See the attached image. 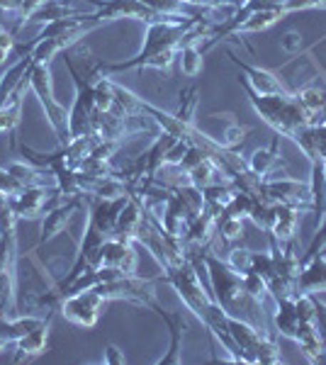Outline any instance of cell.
Listing matches in <instances>:
<instances>
[{"label": "cell", "instance_id": "7", "mask_svg": "<svg viewBox=\"0 0 326 365\" xmlns=\"http://www.w3.org/2000/svg\"><path fill=\"white\" fill-rule=\"evenodd\" d=\"M260 192H263V200H268V202L292 205L302 215L312 212V185L297 178H290L287 173L260 180Z\"/></svg>", "mask_w": 326, "mask_h": 365}, {"label": "cell", "instance_id": "30", "mask_svg": "<svg viewBox=\"0 0 326 365\" xmlns=\"http://www.w3.org/2000/svg\"><path fill=\"white\" fill-rule=\"evenodd\" d=\"M217 234L224 241H234L244 237V220L239 217H231V215H222L217 220Z\"/></svg>", "mask_w": 326, "mask_h": 365}, {"label": "cell", "instance_id": "5", "mask_svg": "<svg viewBox=\"0 0 326 365\" xmlns=\"http://www.w3.org/2000/svg\"><path fill=\"white\" fill-rule=\"evenodd\" d=\"M66 66L71 71V78L76 86V98L73 105L68 110V137L81 139V137H93V120H96V100H93V76L86 78L76 71L73 61L66 56Z\"/></svg>", "mask_w": 326, "mask_h": 365}, {"label": "cell", "instance_id": "22", "mask_svg": "<svg viewBox=\"0 0 326 365\" xmlns=\"http://www.w3.org/2000/svg\"><path fill=\"white\" fill-rule=\"evenodd\" d=\"M297 290L310 292V295L326 292V256L324 253H319V256L302 263V270L297 275Z\"/></svg>", "mask_w": 326, "mask_h": 365}, {"label": "cell", "instance_id": "23", "mask_svg": "<svg viewBox=\"0 0 326 365\" xmlns=\"http://www.w3.org/2000/svg\"><path fill=\"white\" fill-rule=\"evenodd\" d=\"M272 327H275V331L280 334V336L285 339H292L297 336V329H300V317L297 312H295V304H292V297L287 299H277L275 302V312H272Z\"/></svg>", "mask_w": 326, "mask_h": 365}, {"label": "cell", "instance_id": "37", "mask_svg": "<svg viewBox=\"0 0 326 365\" xmlns=\"http://www.w3.org/2000/svg\"><path fill=\"white\" fill-rule=\"evenodd\" d=\"M103 363L105 365H124V363H127V356H124V351L117 349L115 344H105V349H103Z\"/></svg>", "mask_w": 326, "mask_h": 365}, {"label": "cell", "instance_id": "19", "mask_svg": "<svg viewBox=\"0 0 326 365\" xmlns=\"http://www.w3.org/2000/svg\"><path fill=\"white\" fill-rule=\"evenodd\" d=\"M246 161H248L251 173L258 175L260 180L275 178V175H285V170H277V163H280V137L272 139L270 146H260V149H256Z\"/></svg>", "mask_w": 326, "mask_h": 365}, {"label": "cell", "instance_id": "18", "mask_svg": "<svg viewBox=\"0 0 326 365\" xmlns=\"http://www.w3.org/2000/svg\"><path fill=\"white\" fill-rule=\"evenodd\" d=\"M29 91V68L27 73L22 76V81L13 88L8 98L3 100L0 105V132L8 134V132H15L17 125L22 120V103H25V93Z\"/></svg>", "mask_w": 326, "mask_h": 365}, {"label": "cell", "instance_id": "9", "mask_svg": "<svg viewBox=\"0 0 326 365\" xmlns=\"http://www.w3.org/2000/svg\"><path fill=\"white\" fill-rule=\"evenodd\" d=\"M88 3L96 5V13H91V15L98 25L115 22V20H139V22H144V25H149V22L163 20L158 13L146 8L141 0H88Z\"/></svg>", "mask_w": 326, "mask_h": 365}, {"label": "cell", "instance_id": "32", "mask_svg": "<svg viewBox=\"0 0 326 365\" xmlns=\"http://www.w3.org/2000/svg\"><path fill=\"white\" fill-rule=\"evenodd\" d=\"M326 251V217L322 222L317 225V229H314V237L310 241V246L305 249V253H302V263L310 261V258L319 256V253Z\"/></svg>", "mask_w": 326, "mask_h": 365}, {"label": "cell", "instance_id": "16", "mask_svg": "<svg viewBox=\"0 0 326 365\" xmlns=\"http://www.w3.org/2000/svg\"><path fill=\"white\" fill-rule=\"evenodd\" d=\"M302 220V212L292 205H280L272 202L270 205V225H268V234L272 241L277 244H287V241H295V234H297Z\"/></svg>", "mask_w": 326, "mask_h": 365}, {"label": "cell", "instance_id": "24", "mask_svg": "<svg viewBox=\"0 0 326 365\" xmlns=\"http://www.w3.org/2000/svg\"><path fill=\"white\" fill-rule=\"evenodd\" d=\"M295 98H297V103L314 117V122L326 113V88L305 86V88H300V91H295Z\"/></svg>", "mask_w": 326, "mask_h": 365}, {"label": "cell", "instance_id": "1", "mask_svg": "<svg viewBox=\"0 0 326 365\" xmlns=\"http://www.w3.org/2000/svg\"><path fill=\"white\" fill-rule=\"evenodd\" d=\"M203 261H205V275H207V280H210V292L219 302V307L227 312V314L251 322L260 331L270 334L268 331L270 317H268V312H265V304H260L258 299H253L248 295L241 275L234 273V270L227 266V261H222V258L215 256L212 251L205 253Z\"/></svg>", "mask_w": 326, "mask_h": 365}, {"label": "cell", "instance_id": "6", "mask_svg": "<svg viewBox=\"0 0 326 365\" xmlns=\"http://www.w3.org/2000/svg\"><path fill=\"white\" fill-rule=\"evenodd\" d=\"M0 314L17 317V234H0Z\"/></svg>", "mask_w": 326, "mask_h": 365}, {"label": "cell", "instance_id": "3", "mask_svg": "<svg viewBox=\"0 0 326 365\" xmlns=\"http://www.w3.org/2000/svg\"><path fill=\"white\" fill-rule=\"evenodd\" d=\"M239 83L246 91L253 113H256L277 137H287L295 141L302 129L314 125V117L297 103L292 91L280 93V96H260V93L251 91L241 78H239Z\"/></svg>", "mask_w": 326, "mask_h": 365}, {"label": "cell", "instance_id": "33", "mask_svg": "<svg viewBox=\"0 0 326 365\" xmlns=\"http://www.w3.org/2000/svg\"><path fill=\"white\" fill-rule=\"evenodd\" d=\"M251 256H253V251L251 249H231L229 253H227V266L234 270V273H239V275H244L248 268H251Z\"/></svg>", "mask_w": 326, "mask_h": 365}, {"label": "cell", "instance_id": "8", "mask_svg": "<svg viewBox=\"0 0 326 365\" xmlns=\"http://www.w3.org/2000/svg\"><path fill=\"white\" fill-rule=\"evenodd\" d=\"M96 290L100 292V297L105 302L110 299H124V302H134V304H144L151 307L156 302V292H153V280L151 278H139V275H120L115 280L100 282L96 285Z\"/></svg>", "mask_w": 326, "mask_h": 365}, {"label": "cell", "instance_id": "31", "mask_svg": "<svg viewBox=\"0 0 326 365\" xmlns=\"http://www.w3.org/2000/svg\"><path fill=\"white\" fill-rule=\"evenodd\" d=\"M246 134H251V127H241V125H236V122H231L217 141L222 146H227V149H239V146L244 144Z\"/></svg>", "mask_w": 326, "mask_h": 365}, {"label": "cell", "instance_id": "21", "mask_svg": "<svg viewBox=\"0 0 326 365\" xmlns=\"http://www.w3.org/2000/svg\"><path fill=\"white\" fill-rule=\"evenodd\" d=\"M295 344L300 346L302 356L310 363H326V341L319 334V329L314 327V322H302L297 329Z\"/></svg>", "mask_w": 326, "mask_h": 365}, {"label": "cell", "instance_id": "39", "mask_svg": "<svg viewBox=\"0 0 326 365\" xmlns=\"http://www.w3.org/2000/svg\"><path fill=\"white\" fill-rule=\"evenodd\" d=\"M314 327L319 329V334L326 341V302H322L317 295H314Z\"/></svg>", "mask_w": 326, "mask_h": 365}, {"label": "cell", "instance_id": "14", "mask_svg": "<svg viewBox=\"0 0 326 365\" xmlns=\"http://www.w3.org/2000/svg\"><path fill=\"white\" fill-rule=\"evenodd\" d=\"M132 244L134 241L108 237L98 251V268L100 266H112V268H120L124 275H134L136 266H139V256H136Z\"/></svg>", "mask_w": 326, "mask_h": 365}, {"label": "cell", "instance_id": "28", "mask_svg": "<svg viewBox=\"0 0 326 365\" xmlns=\"http://www.w3.org/2000/svg\"><path fill=\"white\" fill-rule=\"evenodd\" d=\"M68 15H76L73 8H68V5L63 3H56V0H46L44 5L29 17L27 22H41V25H46V22L51 20H61V17H68Z\"/></svg>", "mask_w": 326, "mask_h": 365}, {"label": "cell", "instance_id": "29", "mask_svg": "<svg viewBox=\"0 0 326 365\" xmlns=\"http://www.w3.org/2000/svg\"><path fill=\"white\" fill-rule=\"evenodd\" d=\"M241 280H244V287L246 292L251 295L253 299H258L260 304H265L270 299V292H268V282H265L263 275L253 273V270H246L244 275H241Z\"/></svg>", "mask_w": 326, "mask_h": 365}, {"label": "cell", "instance_id": "35", "mask_svg": "<svg viewBox=\"0 0 326 365\" xmlns=\"http://www.w3.org/2000/svg\"><path fill=\"white\" fill-rule=\"evenodd\" d=\"M20 190H22V182L17 180L8 168L0 166V192H5V195H17Z\"/></svg>", "mask_w": 326, "mask_h": 365}, {"label": "cell", "instance_id": "4", "mask_svg": "<svg viewBox=\"0 0 326 365\" xmlns=\"http://www.w3.org/2000/svg\"><path fill=\"white\" fill-rule=\"evenodd\" d=\"M29 91L37 96L41 110H44L46 120H49L51 129H54L58 146H66L68 137V110L61 105L54 96V81H51L49 63H32L29 66Z\"/></svg>", "mask_w": 326, "mask_h": 365}, {"label": "cell", "instance_id": "34", "mask_svg": "<svg viewBox=\"0 0 326 365\" xmlns=\"http://www.w3.org/2000/svg\"><path fill=\"white\" fill-rule=\"evenodd\" d=\"M280 10L282 15L300 13V10H326V0H282Z\"/></svg>", "mask_w": 326, "mask_h": 365}, {"label": "cell", "instance_id": "38", "mask_svg": "<svg viewBox=\"0 0 326 365\" xmlns=\"http://www.w3.org/2000/svg\"><path fill=\"white\" fill-rule=\"evenodd\" d=\"M188 141H183V139H178L173 146H170V151H168V156H165V163L168 166H180V161H183V156L188 154Z\"/></svg>", "mask_w": 326, "mask_h": 365}, {"label": "cell", "instance_id": "27", "mask_svg": "<svg viewBox=\"0 0 326 365\" xmlns=\"http://www.w3.org/2000/svg\"><path fill=\"white\" fill-rule=\"evenodd\" d=\"M8 170L22 182V187H27V185H46V175H51V170L37 168V166H27V161H13L8 166Z\"/></svg>", "mask_w": 326, "mask_h": 365}, {"label": "cell", "instance_id": "40", "mask_svg": "<svg viewBox=\"0 0 326 365\" xmlns=\"http://www.w3.org/2000/svg\"><path fill=\"white\" fill-rule=\"evenodd\" d=\"M0 49H8V51H13V49H15V37H13V32H8V29H3V27H0Z\"/></svg>", "mask_w": 326, "mask_h": 365}, {"label": "cell", "instance_id": "15", "mask_svg": "<svg viewBox=\"0 0 326 365\" xmlns=\"http://www.w3.org/2000/svg\"><path fill=\"white\" fill-rule=\"evenodd\" d=\"M149 309L156 312L158 317L165 322V327H168V334H170V344H168V351L163 353L161 358H158V365H178L183 361L180 351H183V334H185L188 324H185V317H183V312H165L161 304H158V299L151 304Z\"/></svg>", "mask_w": 326, "mask_h": 365}, {"label": "cell", "instance_id": "13", "mask_svg": "<svg viewBox=\"0 0 326 365\" xmlns=\"http://www.w3.org/2000/svg\"><path fill=\"white\" fill-rule=\"evenodd\" d=\"M227 58L231 63H234L236 68H239V78L244 81V83L251 88V91L260 93V96H280V93H290L285 86H282V81L277 78L272 71L268 68H260V66H253V63L248 61H241L239 56L234 54V51H227Z\"/></svg>", "mask_w": 326, "mask_h": 365}, {"label": "cell", "instance_id": "26", "mask_svg": "<svg viewBox=\"0 0 326 365\" xmlns=\"http://www.w3.org/2000/svg\"><path fill=\"white\" fill-rule=\"evenodd\" d=\"M178 63H180V73L188 76V78H195V76L203 73V66H205V54L198 44H188V46H180L178 51Z\"/></svg>", "mask_w": 326, "mask_h": 365}, {"label": "cell", "instance_id": "10", "mask_svg": "<svg viewBox=\"0 0 326 365\" xmlns=\"http://www.w3.org/2000/svg\"><path fill=\"white\" fill-rule=\"evenodd\" d=\"M105 299L100 297V292L96 287L91 290L76 292V295H68L61 299L58 304V312L63 314V319L76 324L81 329H93L100 319V309H103Z\"/></svg>", "mask_w": 326, "mask_h": 365}, {"label": "cell", "instance_id": "25", "mask_svg": "<svg viewBox=\"0 0 326 365\" xmlns=\"http://www.w3.org/2000/svg\"><path fill=\"white\" fill-rule=\"evenodd\" d=\"M146 8H151L153 13L161 17H173V20H190V17H205L203 13H190L185 3L180 0H141Z\"/></svg>", "mask_w": 326, "mask_h": 365}, {"label": "cell", "instance_id": "36", "mask_svg": "<svg viewBox=\"0 0 326 365\" xmlns=\"http://www.w3.org/2000/svg\"><path fill=\"white\" fill-rule=\"evenodd\" d=\"M280 49L285 51V54H300V49H302V34L295 32V29L285 32V34H282V39H280Z\"/></svg>", "mask_w": 326, "mask_h": 365}, {"label": "cell", "instance_id": "17", "mask_svg": "<svg viewBox=\"0 0 326 365\" xmlns=\"http://www.w3.org/2000/svg\"><path fill=\"white\" fill-rule=\"evenodd\" d=\"M49 327H51V317H46L44 322L37 324L32 331H27L22 339L15 341V363H29L37 356L46 351L49 346Z\"/></svg>", "mask_w": 326, "mask_h": 365}, {"label": "cell", "instance_id": "41", "mask_svg": "<svg viewBox=\"0 0 326 365\" xmlns=\"http://www.w3.org/2000/svg\"><path fill=\"white\" fill-rule=\"evenodd\" d=\"M8 54H10L8 49H0V63H5V61H8Z\"/></svg>", "mask_w": 326, "mask_h": 365}, {"label": "cell", "instance_id": "2", "mask_svg": "<svg viewBox=\"0 0 326 365\" xmlns=\"http://www.w3.org/2000/svg\"><path fill=\"white\" fill-rule=\"evenodd\" d=\"M198 20H205V17H190V20H173V17H163V20L149 22L146 25V34H144V44H141L139 54L129 61H103L98 63L100 73H122V71H136L144 68V63L149 61L151 56L163 54L168 49H178L183 46V37L193 29V25Z\"/></svg>", "mask_w": 326, "mask_h": 365}, {"label": "cell", "instance_id": "20", "mask_svg": "<svg viewBox=\"0 0 326 365\" xmlns=\"http://www.w3.org/2000/svg\"><path fill=\"white\" fill-rule=\"evenodd\" d=\"M141 220H144V200L129 195L127 205H124L120 217H117V225H115L112 237L124 239V241H134L136 232H139V227H141Z\"/></svg>", "mask_w": 326, "mask_h": 365}, {"label": "cell", "instance_id": "12", "mask_svg": "<svg viewBox=\"0 0 326 365\" xmlns=\"http://www.w3.org/2000/svg\"><path fill=\"white\" fill-rule=\"evenodd\" d=\"M86 207V195H76V197H66L61 205H51L49 210H46L44 220H41V229H39V246H44L46 241H51L54 237L63 232V229L68 227V222L73 220L76 212H81Z\"/></svg>", "mask_w": 326, "mask_h": 365}, {"label": "cell", "instance_id": "11", "mask_svg": "<svg viewBox=\"0 0 326 365\" xmlns=\"http://www.w3.org/2000/svg\"><path fill=\"white\" fill-rule=\"evenodd\" d=\"M58 195L56 185L46 187V185H27L22 187L17 195H10V207L17 215V220H34L41 212H46L54 202H49L51 197Z\"/></svg>", "mask_w": 326, "mask_h": 365}]
</instances>
